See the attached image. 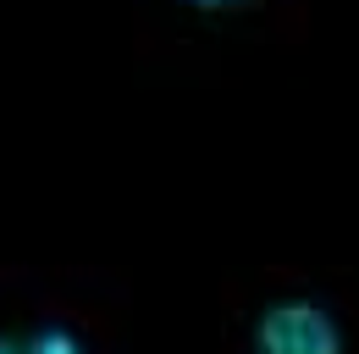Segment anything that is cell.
<instances>
[{"label": "cell", "instance_id": "1", "mask_svg": "<svg viewBox=\"0 0 359 354\" xmlns=\"http://www.w3.org/2000/svg\"><path fill=\"white\" fill-rule=\"evenodd\" d=\"M216 310V354H359V266H232Z\"/></svg>", "mask_w": 359, "mask_h": 354}, {"label": "cell", "instance_id": "2", "mask_svg": "<svg viewBox=\"0 0 359 354\" xmlns=\"http://www.w3.org/2000/svg\"><path fill=\"white\" fill-rule=\"evenodd\" d=\"M122 266L0 261V354H128Z\"/></svg>", "mask_w": 359, "mask_h": 354}, {"label": "cell", "instance_id": "3", "mask_svg": "<svg viewBox=\"0 0 359 354\" xmlns=\"http://www.w3.org/2000/svg\"><path fill=\"white\" fill-rule=\"evenodd\" d=\"M310 39V0H138L133 44L144 61L226 72L266 50Z\"/></svg>", "mask_w": 359, "mask_h": 354}]
</instances>
